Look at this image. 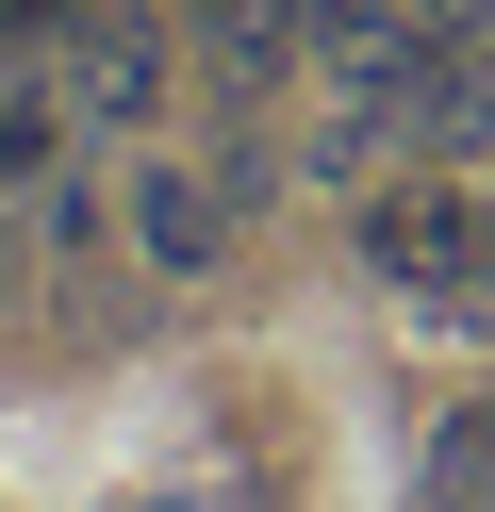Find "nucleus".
<instances>
[{"mask_svg": "<svg viewBox=\"0 0 495 512\" xmlns=\"http://www.w3.org/2000/svg\"><path fill=\"white\" fill-rule=\"evenodd\" d=\"M132 248H149V265H215L231 248V182L215 166H149L132 182Z\"/></svg>", "mask_w": 495, "mask_h": 512, "instance_id": "nucleus-4", "label": "nucleus"}, {"mask_svg": "<svg viewBox=\"0 0 495 512\" xmlns=\"http://www.w3.org/2000/svg\"><path fill=\"white\" fill-rule=\"evenodd\" d=\"M363 265L479 314L495 298V199H462V182H363Z\"/></svg>", "mask_w": 495, "mask_h": 512, "instance_id": "nucleus-1", "label": "nucleus"}, {"mask_svg": "<svg viewBox=\"0 0 495 512\" xmlns=\"http://www.w3.org/2000/svg\"><path fill=\"white\" fill-rule=\"evenodd\" d=\"M50 149H66V83L0 67V182H50Z\"/></svg>", "mask_w": 495, "mask_h": 512, "instance_id": "nucleus-5", "label": "nucleus"}, {"mask_svg": "<svg viewBox=\"0 0 495 512\" xmlns=\"http://www.w3.org/2000/svg\"><path fill=\"white\" fill-rule=\"evenodd\" d=\"M429 512H495V413H446L429 430Z\"/></svg>", "mask_w": 495, "mask_h": 512, "instance_id": "nucleus-6", "label": "nucleus"}, {"mask_svg": "<svg viewBox=\"0 0 495 512\" xmlns=\"http://www.w3.org/2000/svg\"><path fill=\"white\" fill-rule=\"evenodd\" d=\"M429 17V50H495V0H413Z\"/></svg>", "mask_w": 495, "mask_h": 512, "instance_id": "nucleus-7", "label": "nucleus"}, {"mask_svg": "<svg viewBox=\"0 0 495 512\" xmlns=\"http://www.w3.org/2000/svg\"><path fill=\"white\" fill-rule=\"evenodd\" d=\"M182 34L215 50V83H297L330 34V0H182Z\"/></svg>", "mask_w": 495, "mask_h": 512, "instance_id": "nucleus-2", "label": "nucleus"}, {"mask_svg": "<svg viewBox=\"0 0 495 512\" xmlns=\"http://www.w3.org/2000/svg\"><path fill=\"white\" fill-rule=\"evenodd\" d=\"M66 100H83V116H149V100H165V34L132 17V0H83V34H66Z\"/></svg>", "mask_w": 495, "mask_h": 512, "instance_id": "nucleus-3", "label": "nucleus"}]
</instances>
